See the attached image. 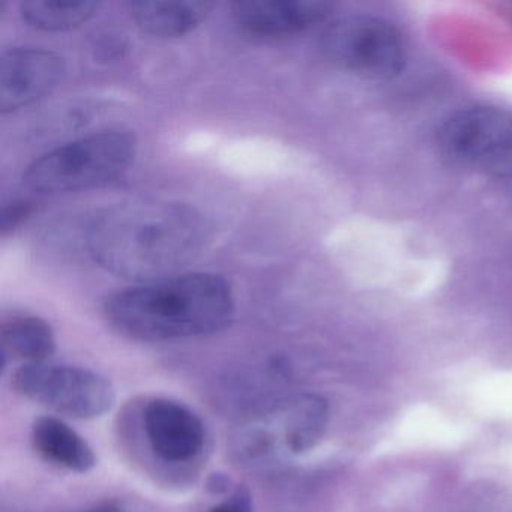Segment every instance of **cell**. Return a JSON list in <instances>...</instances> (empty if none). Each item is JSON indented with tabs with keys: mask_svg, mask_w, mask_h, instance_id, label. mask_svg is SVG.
I'll list each match as a JSON object with an SVG mask.
<instances>
[{
	"mask_svg": "<svg viewBox=\"0 0 512 512\" xmlns=\"http://www.w3.org/2000/svg\"><path fill=\"white\" fill-rule=\"evenodd\" d=\"M208 241L203 215L187 203L136 199L101 211L86 235L89 253L110 274L137 283L179 274Z\"/></svg>",
	"mask_w": 512,
	"mask_h": 512,
	"instance_id": "cell-1",
	"label": "cell"
},
{
	"mask_svg": "<svg viewBox=\"0 0 512 512\" xmlns=\"http://www.w3.org/2000/svg\"><path fill=\"white\" fill-rule=\"evenodd\" d=\"M236 304L226 278L209 272L176 274L115 293L104 316L131 340H185L221 331L232 322Z\"/></svg>",
	"mask_w": 512,
	"mask_h": 512,
	"instance_id": "cell-2",
	"label": "cell"
},
{
	"mask_svg": "<svg viewBox=\"0 0 512 512\" xmlns=\"http://www.w3.org/2000/svg\"><path fill=\"white\" fill-rule=\"evenodd\" d=\"M137 154L134 136L101 131L46 152L26 169L23 185L40 194L103 187L124 175Z\"/></svg>",
	"mask_w": 512,
	"mask_h": 512,
	"instance_id": "cell-3",
	"label": "cell"
},
{
	"mask_svg": "<svg viewBox=\"0 0 512 512\" xmlns=\"http://www.w3.org/2000/svg\"><path fill=\"white\" fill-rule=\"evenodd\" d=\"M320 49L332 65L364 79H392L407 61L398 29L373 16H347L329 23Z\"/></svg>",
	"mask_w": 512,
	"mask_h": 512,
	"instance_id": "cell-4",
	"label": "cell"
},
{
	"mask_svg": "<svg viewBox=\"0 0 512 512\" xmlns=\"http://www.w3.org/2000/svg\"><path fill=\"white\" fill-rule=\"evenodd\" d=\"M437 142L454 163L512 179V115L505 110H458L440 125Z\"/></svg>",
	"mask_w": 512,
	"mask_h": 512,
	"instance_id": "cell-5",
	"label": "cell"
},
{
	"mask_svg": "<svg viewBox=\"0 0 512 512\" xmlns=\"http://www.w3.org/2000/svg\"><path fill=\"white\" fill-rule=\"evenodd\" d=\"M13 386L29 400L79 419L100 418L116 401L110 380L73 365L25 364L14 373Z\"/></svg>",
	"mask_w": 512,
	"mask_h": 512,
	"instance_id": "cell-6",
	"label": "cell"
},
{
	"mask_svg": "<svg viewBox=\"0 0 512 512\" xmlns=\"http://www.w3.org/2000/svg\"><path fill=\"white\" fill-rule=\"evenodd\" d=\"M328 419V403L322 397L302 395L275 407L241 442H247L250 457H271L275 449L299 454L320 442Z\"/></svg>",
	"mask_w": 512,
	"mask_h": 512,
	"instance_id": "cell-7",
	"label": "cell"
},
{
	"mask_svg": "<svg viewBox=\"0 0 512 512\" xmlns=\"http://www.w3.org/2000/svg\"><path fill=\"white\" fill-rule=\"evenodd\" d=\"M65 61L38 47H14L0 58V110L16 112L52 94L64 79Z\"/></svg>",
	"mask_w": 512,
	"mask_h": 512,
	"instance_id": "cell-8",
	"label": "cell"
},
{
	"mask_svg": "<svg viewBox=\"0 0 512 512\" xmlns=\"http://www.w3.org/2000/svg\"><path fill=\"white\" fill-rule=\"evenodd\" d=\"M325 0H248L232 5L236 26L256 38H281L307 31L331 16Z\"/></svg>",
	"mask_w": 512,
	"mask_h": 512,
	"instance_id": "cell-9",
	"label": "cell"
},
{
	"mask_svg": "<svg viewBox=\"0 0 512 512\" xmlns=\"http://www.w3.org/2000/svg\"><path fill=\"white\" fill-rule=\"evenodd\" d=\"M143 428L155 455L167 463H185L202 451L205 428L196 413L176 401L152 400L143 410Z\"/></svg>",
	"mask_w": 512,
	"mask_h": 512,
	"instance_id": "cell-10",
	"label": "cell"
},
{
	"mask_svg": "<svg viewBox=\"0 0 512 512\" xmlns=\"http://www.w3.org/2000/svg\"><path fill=\"white\" fill-rule=\"evenodd\" d=\"M215 5L202 0L184 2H131V19L137 28L155 38H178L208 19Z\"/></svg>",
	"mask_w": 512,
	"mask_h": 512,
	"instance_id": "cell-11",
	"label": "cell"
},
{
	"mask_svg": "<svg viewBox=\"0 0 512 512\" xmlns=\"http://www.w3.org/2000/svg\"><path fill=\"white\" fill-rule=\"evenodd\" d=\"M32 442L38 454L43 455L46 460L74 472H88L97 463L94 449L89 443L70 425L52 416L35 422Z\"/></svg>",
	"mask_w": 512,
	"mask_h": 512,
	"instance_id": "cell-12",
	"label": "cell"
},
{
	"mask_svg": "<svg viewBox=\"0 0 512 512\" xmlns=\"http://www.w3.org/2000/svg\"><path fill=\"white\" fill-rule=\"evenodd\" d=\"M4 355L26 364H41L55 353L52 326L35 316H13L2 323Z\"/></svg>",
	"mask_w": 512,
	"mask_h": 512,
	"instance_id": "cell-13",
	"label": "cell"
},
{
	"mask_svg": "<svg viewBox=\"0 0 512 512\" xmlns=\"http://www.w3.org/2000/svg\"><path fill=\"white\" fill-rule=\"evenodd\" d=\"M100 2H62V0H26L20 5L23 20L32 28L46 32H64L79 28L97 16Z\"/></svg>",
	"mask_w": 512,
	"mask_h": 512,
	"instance_id": "cell-14",
	"label": "cell"
},
{
	"mask_svg": "<svg viewBox=\"0 0 512 512\" xmlns=\"http://www.w3.org/2000/svg\"><path fill=\"white\" fill-rule=\"evenodd\" d=\"M32 211H34V203L26 202V200H17V202L4 206L2 221H0L2 233L7 235L8 232H13L32 214Z\"/></svg>",
	"mask_w": 512,
	"mask_h": 512,
	"instance_id": "cell-15",
	"label": "cell"
},
{
	"mask_svg": "<svg viewBox=\"0 0 512 512\" xmlns=\"http://www.w3.org/2000/svg\"><path fill=\"white\" fill-rule=\"evenodd\" d=\"M211 512H251L250 493L244 487H239L229 500L215 506Z\"/></svg>",
	"mask_w": 512,
	"mask_h": 512,
	"instance_id": "cell-16",
	"label": "cell"
},
{
	"mask_svg": "<svg viewBox=\"0 0 512 512\" xmlns=\"http://www.w3.org/2000/svg\"><path fill=\"white\" fill-rule=\"evenodd\" d=\"M77 512H137L125 503H106V505L94 506V508L83 509Z\"/></svg>",
	"mask_w": 512,
	"mask_h": 512,
	"instance_id": "cell-17",
	"label": "cell"
}]
</instances>
